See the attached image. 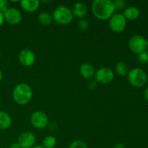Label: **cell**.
Segmentation results:
<instances>
[{
	"label": "cell",
	"mask_w": 148,
	"mask_h": 148,
	"mask_svg": "<svg viewBox=\"0 0 148 148\" xmlns=\"http://www.w3.org/2000/svg\"><path fill=\"white\" fill-rule=\"evenodd\" d=\"M91 10L93 15L100 20H108L116 11L111 0H95L92 3Z\"/></svg>",
	"instance_id": "cell-1"
},
{
	"label": "cell",
	"mask_w": 148,
	"mask_h": 148,
	"mask_svg": "<svg viewBox=\"0 0 148 148\" xmlns=\"http://www.w3.org/2000/svg\"><path fill=\"white\" fill-rule=\"evenodd\" d=\"M33 90L26 83H20L16 85L12 91V98L14 102L20 106L27 105L33 98Z\"/></svg>",
	"instance_id": "cell-2"
},
{
	"label": "cell",
	"mask_w": 148,
	"mask_h": 148,
	"mask_svg": "<svg viewBox=\"0 0 148 148\" xmlns=\"http://www.w3.org/2000/svg\"><path fill=\"white\" fill-rule=\"evenodd\" d=\"M52 18L57 24L66 25L72 23L74 16L71 9L66 6H59L53 10Z\"/></svg>",
	"instance_id": "cell-3"
},
{
	"label": "cell",
	"mask_w": 148,
	"mask_h": 148,
	"mask_svg": "<svg viewBox=\"0 0 148 148\" xmlns=\"http://www.w3.org/2000/svg\"><path fill=\"white\" fill-rule=\"evenodd\" d=\"M127 79L130 85L134 88H142L147 83V75L145 71L142 68H133L129 71Z\"/></svg>",
	"instance_id": "cell-4"
},
{
	"label": "cell",
	"mask_w": 148,
	"mask_h": 148,
	"mask_svg": "<svg viewBox=\"0 0 148 148\" xmlns=\"http://www.w3.org/2000/svg\"><path fill=\"white\" fill-rule=\"evenodd\" d=\"M128 46L132 52L138 55L147 50V40L140 35H134L129 40Z\"/></svg>",
	"instance_id": "cell-5"
},
{
	"label": "cell",
	"mask_w": 148,
	"mask_h": 148,
	"mask_svg": "<svg viewBox=\"0 0 148 148\" xmlns=\"http://www.w3.org/2000/svg\"><path fill=\"white\" fill-rule=\"evenodd\" d=\"M127 19L122 13H114L108 20L110 29L116 33H122L127 27Z\"/></svg>",
	"instance_id": "cell-6"
},
{
	"label": "cell",
	"mask_w": 148,
	"mask_h": 148,
	"mask_svg": "<svg viewBox=\"0 0 148 148\" xmlns=\"http://www.w3.org/2000/svg\"><path fill=\"white\" fill-rule=\"evenodd\" d=\"M94 78L98 83L106 85L111 83L114 80V72L112 69L108 67H101L95 71Z\"/></svg>",
	"instance_id": "cell-7"
},
{
	"label": "cell",
	"mask_w": 148,
	"mask_h": 148,
	"mask_svg": "<svg viewBox=\"0 0 148 148\" xmlns=\"http://www.w3.org/2000/svg\"><path fill=\"white\" fill-rule=\"evenodd\" d=\"M30 123L37 130H43L49 124V118L43 111H36L30 116Z\"/></svg>",
	"instance_id": "cell-8"
},
{
	"label": "cell",
	"mask_w": 148,
	"mask_h": 148,
	"mask_svg": "<svg viewBox=\"0 0 148 148\" xmlns=\"http://www.w3.org/2000/svg\"><path fill=\"white\" fill-rule=\"evenodd\" d=\"M3 14H4V22L11 25H18L23 19L21 12L18 9L14 7H9Z\"/></svg>",
	"instance_id": "cell-9"
},
{
	"label": "cell",
	"mask_w": 148,
	"mask_h": 148,
	"mask_svg": "<svg viewBox=\"0 0 148 148\" xmlns=\"http://www.w3.org/2000/svg\"><path fill=\"white\" fill-rule=\"evenodd\" d=\"M17 142L21 148H31L36 145V137L32 132H23L19 135Z\"/></svg>",
	"instance_id": "cell-10"
},
{
	"label": "cell",
	"mask_w": 148,
	"mask_h": 148,
	"mask_svg": "<svg viewBox=\"0 0 148 148\" xmlns=\"http://www.w3.org/2000/svg\"><path fill=\"white\" fill-rule=\"evenodd\" d=\"M20 63L24 66H31L36 62V55L30 49H23L18 55Z\"/></svg>",
	"instance_id": "cell-11"
},
{
	"label": "cell",
	"mask_w": 148,
	"mask_h": 148,
	"mask_svg": "<svg viewBox=\"0 0 148 148\" xmlns=\"http://www.w3.org/2000/svg\"><path fill=\"white\" fill-rule=\"evenodd\" d=\"M71 10L74 17L79 18V20L83 19L88 14V7L86 4L82 2H76L74 4Z\"/></svg>",
	"instance_id": "cell-12"
},
{
	"label": "cell",
	"mask_w": 148,
	"mask_h": 148,
	"mask_svg": "<svg viewBox=\"0 0 148 148\" xmlns=\"http://www.w3.org/2000/svg\"><path fill=\"white\" fill-rule=\"evenodd\" d=\"M20 7L26 12L32 13L38 10L40 6L38 0H22L20 1Z\"/></svg>",
	"instance_id": "cell-13"
},
{
	"label": "cell",
	"mask_w": 148,
	"mask_h": 148,
	"mask_svg": "<svg viewBox=\"0 0 148 148\" xmlns=\"http://www.w3.org/2000/svg\"><path fill=\"white\" fill-rule=\"evenodd\" d=\"M79 73H80L81 76L85 79H91L95 76V68L91 64L83 63L79 66Z\"/></svg>",
	"instance_id": "cell-14"
},
{
	"label": "cell",
	"mask_w": 148,
	"mask_h": 148,
	"mask_svg": "<svg viewBox=\"0 0 148 148\" xmlns=\"http://www.w3.org/2000/svg\"><path fill=\"white\" fill-rule=\"evenodd\" d=\"M122 14L127 20H135L140 17V11L137 7L134 6H130L124 9Z\"/></svg>",
	"instance_id": "cell-15"
},
{
	"label": "cell",
	"mask_w": 148,
	"mask_h": 148,
	"mask_svg": "<svg viewBox=\"0 0 148 148\" xmlns=\"http://www.w3.org/2000/svg\"><path fill=\"white\" fill-rule=\"evenodd\" d=\"M12 123V117L8 113L0 111V130H6L10 128Z\"/></svg>",
	"instance_id": "cell-16"
},
{
	"label": "cell",
	"mask_w": 148,
	"mask_h": 148,
	"mask_svg": "<svg viewBox=\"0 0 148 148\" xmlns=\"http://www.w3.org/2000/svg\"><path fill=\"white\" fill-rule=\"evenodd\" d=\"M115 71L117 75H119V76L125 77L128 75L130 69H129L128 65L127 64L126 62L121 61V62H117L116 64Z\"/></svg>",
	"instance_id": "cell-17"
},
{
	"label": "cell",
	"mask_w": 148,
	"mask_h": 148,
	"mask_svg": "<svg viewBox=\"0 0 148 148\" xmlns=\"http://www.w3.org/2000/svg\"><path fill=\"white\" fill-rule=\"evenodd\" d=\"M38 21L40 25L44 26H47L51 25V23L53 21L52 15H51L47 12H42L39 13L38 15Z\"/></svg>",
	"instance_id": "cell-18"
},
{
	"label": "cell",
	"mask_w": 148,
	"mask_h": 148,
	"mask_svg": "<svg viewBox=\"0 0 148 148\" xmlns=\"http://www.w3.org/2000/svg\"><path fill=\"white\" fill-rule=\"evenodd\" d=\"M56 138L54 136L48 135L43 140L42 146L44 148H54L56 145Z\"/></svg>",
	"instance_id": "cell-19"
},
{
	"label": "cell",
	"mask_w": 148,
	"mask_h": 148,
	"mask_svg": "<svg viewBox=\"0 0 148 148\" xmlns=\"http://www.w3.org/2000/svg\"><path fill=\"white\" fill-rule=\"evenodd\" d=\"M69 148H88V146L86 143L82 140H76L70 143Z\"/></svg>",
	"instance_id": "cell-20"
},
{
	"label": "cell",
	"mask_w": 148,
	"mask_h": 148,
	"mask_svg": "<svg viewBox=\"0 0 148 148\" xmlns=\"http://www.w3.org/2000/svg\"><path fill=\"white\" fill-rule=\"evenodd\" d=\"M77 27L81 31H86L89 28V23L85 19H80L77 23Z\"/></svg>",
	"instance_id": "cell-21"
},
{
	"label": "cell",
	"mask_w": 148,
	"mask_h": 148,
	"mask_svg": "<svg viewBox=\"0 0 148 148\" xmlns=\"http://www.w3.org/2000/svg\"><path fill=\"white\" fill-rule=\"evenodd\" d=\"M138 61L142 64H147L148 63V53L147 51H143L138 54Z\"/></svg>",
	"instance_id": "cell-22"
},
{
	"label": "cell",
	"mask_w": 148,
	"mask_h": 148,
	"mask_svg": "<svg viewBox=\"0 0 148 148\" xmlns=\"http://www.w3.org/2000/svg\"><path fill=\"white\" fill-rule=\"evenodd\" d=\"M114 1V4L116 10H121L125 8L126 2L124 0H115V1Z\"/></svg>",
	"instance_id": "cell-23"
},
{
	"label": "cell",
	"mask_w": 148,
	"mask_h": 148,
	"mask_svg": "<svg viewBox=\"0 0 148 148\" xmlns=\"http://www.w3.org/2000/svg\"><path fill=\"white\" fill-rule=\"evenodd\" d=\"M9 2L7 0H0V12L4 13L9 8Z\"/></svg>",
	"instance_id": "cell-24"
},
{
	"label": "cell",
	"mask_w": 148,
	"mask_h": 148,
	"mask_svg": "<svg viewBox=\"0 0 148 148\" xmlns=\"http://www.w3.org/2000/svg\"><path fill=\"white\" fill-rule=\"evenodd\" d=\"M4 23V14L2 12H0V27L3 25Z\"/></svg>",
	"instance_id": "cell-25"
},
{
	"label": "cell",
	"mask_w": 148,
	"mask_h": 148,
	"mask_svg": "<svg viewBox=\"0 0 148 148\" xmlns=\"http://www.w3.org/2000/svg\"><path fill=\"white\" fill-rule=\"evenodd\" d=\"M10 148H21L17 142H14L10 145Z\"/></svg>",
	"instance_id": "cell-26"
},
{
	"label": "cell",
	"mask_w": 148,
	"mask_h": 148,
	"mask_svg": "<svg viewBox=\"0 0 148 148\" xmlns=\"http://www.w3.org/2000/svg\"><path fill=\"white\" fill-rule=\"evenodd\" d=\"M114 148H126V146L123 143H117Z\"/></svg>",
	"instance_id": "cell-27"
},
{
	"label": "cell",
	"mask_w": 148,
	"mask_h": 148,
	"mask_svg": "<svg viewBox=\"0 0 148 148\" xmlns=\"http://www.w3.org/2000/svg\"><path fill=\"white\" fill-rule=\"evenodd\" d=\"M144 97L146 101H148V86L145 88V90L144 91Z\"/></svg>",
	"instance_id": "cell-28"
},
{
	"label": "cell",
	"mask_w": 148,
	"mask_h": 148,
	"mask_svg": "<svg viewBox=\"0 0 148 148\" xmlns=\"http://www.w3.org/2000/svg\"><path fill=\"white\" fill-rule=\"evenodd\" d=\"M31 148H44V147H43L42 145H34Z\"/></svg>",
	"instance_id": "cell-29"
},
{
	"label": "cell",
	"mask_w": 148,
	"mask_h": 148,
	"mask_svg": "<svg viewBox=\"0 0 148 148\" xmlns=\"http://www.w3.org/2000/svg\"><path fill=\"white\" fill-rule=\"evenodd\" d=\"M2 78H3V73H2V72H1V69H0V82L1 81Z\"/></svg>",
	"instance_id": "cell-30"
},
{
	"label": "cell",
	"mask_w": 148,
	"mask_h": 148,
	"mask_svg": "<svg viewBox=\"0 0 148 148\" xmlns=\"http://www.w3.org/2000/svg\"><path fill=\"white\" fill-rule=\"evenodd\" d=\"M147 51V53H148V40H147V50H146Z\"/></svg>",
	"instance_id": "cell-31"
},
{
	"label": "cell",
	"mask_w": 148,
	"mask_h": 148,
	"mask_svg": "<svg viewBox=\"0 0 148 148\" xmlns=\"http://www.w3.org/2000/svg\"><path fill=\"white\" fill-rule=\"evenodd\" d=\"M0 56H1V50H0Z\"/></svg>",
	"instance_id": "cell-32"
},
{
	"label": "cell",
	"mask_w": 148,
	"mask_h": 148,
	"mask_svg": "<svg viewBox=\"0 0 148 148\" xmlns=\"http://www.w3.org/2000/svg\"><path fill=\"white\" fill-rule=\"evenodd\" d=\"M0 148H4V147H0Z\"/></svg>",
	"instance_id": "cell-33"
}]
</instances>
